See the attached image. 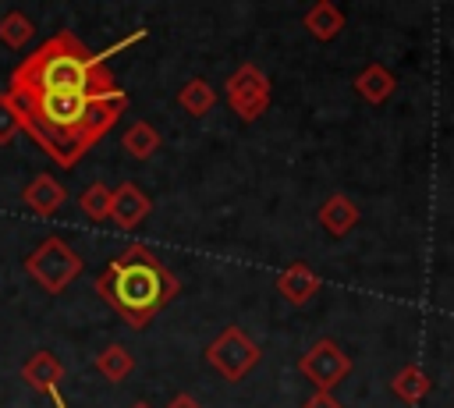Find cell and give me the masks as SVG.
I'll use <instances>...</instances> for the list:
<instances>
[{"mask_svg":"<svg viewBox=\"0 0 454 408\" xmlns=\"http://www.w3.org/2000/svg\"><path fill=\"white\" fill-rule=\"evenodd\" d=\"M21 131L60 167H74L128 110V92H7Z\"/></svg>","mask_w":454,"mask_h":408,"instance_id":"6da1fadb","label":"cell"},{"mask_svg":"<svg viewBox=\"0 0 454 408\" xmlns=\"http://www.w3.org/2000/svg\"><path fill=\"white\" fill-rule=\"evenodd\" d=\"M145 39V28L131 32L128 39L106 46L103 53H92L74 32H57L43 46H35L7 78L4 92H110L117 89L106 60L131 43Z\"/></svg>","mask_w":454,"mask_h":408,"instance_id":"7a4b0ae2","label":"cell"},{"mask_svg":"<svg viewBox=\"0 0 454 408\" xmlns=\"http://www.w3.org/2000/svg\"><path fill=\"white\" fill-rule=\"evenodd\" d=\"M181 284L177 277L160 263V255L142 245L131 241L128 248H121L106 270L96 277V294L131 326L142 330L149 326L174 298H177Z\"/></svg>","mask_w":454,"mask_h":408,"instance_id":"3957f363","label":"cell"},{"mask_svg":"<svg viewBox=\"0 0 454 408\" xmlns=\"http://www.w3.org/2000/svg\"><path fill=\"white\" fill-rule=\"evenodd\" d=\"M85 270V259L64 241V238H46L43 245H35L25 255V273L46 291V294H60L71 280H78Z\"/></svg>","mask_w":454,"mask_h":408,"instance_id":"277c9868","label":"cell"},{"mask_svg":"<svg viewBox=\"0 0 454 408\" xmlns=\"http://www.w3.org/2000/svg\"><path fill=\"white\" fill-rule=\"evenodd\" d=\"M262 358V348L241 330V326H227L220 330L209 344H206V362L227 380V383H241Z\"/></svg>","mask_w":454,"mask_h":408,"instance_id":"5b68a950","label":"cell"},{"mask_svg":"<svg viewBox=\"0 0 454 408\" xmlns=\"http://www.w3.org/2000/svg\"><path fill=\"white\" fill-rule=\"evenodd\" d=\"M223 92H227V106H231L241 121H259V117L270 110V99H273V85H270L266 71L255 67V64H248V60L238 64V67L227 75Z\"/></svg>","mask_w":454,"mask_h":408,"instance_id":"8992f818","label":"cell"},{"mask_svg":"<svg viewBox=\"0 0 454 408\" xmlns=\"http://www.w3.org/2000/svg\"><path fill=\"white\" fill-rule=\"evenodd\" d=\"M298 369H301V376H305L316 390H333V387L351 373V358L326 337V341H316V344L298 358Z\"/></svg>","mask_w":454,"mask_h":408,"instance_id":"52a82bcc","label":"cell"},{"mask_svg":"<svg viewBox=\"0 0 454 408\" xmlns=\"http://www.w3.org/2000/svg\"><path fill=\"white\" fill-rule=\"evenodd\" d=\"M149 213H153V199H149L135 181H124V184L114 188V195H110V220H114L117 227L131 231V227H138Z\"/></svg>","mask_w":454,"mask_h":408,"instance_id":"ba28073f","label":"cell"},{"mask_svg":"<svg viewBox=\"0 0 454 408\" xmlns=\"http://www.w3.org/2000/svg\"><path fill=\"white\" fill-rule=\"evenodd\" d=\"M64 202H67V192L53 174H35L21 188V206L28 213H35V216H53V213H60Z\"/></svg>","mask_w":454,"mask_h":408,"instance_id":"9c48e42d","label":"cell"},{"mask_svg":"<svg viewBox=\"0 0 454 408\" xmlns=\"http://www.w3.org/2000/svg\"><path fill=\"white\" fill-rule=\"evenodd\" d=\"M64 376H67L64 362H60L53 351H46V348L32 351V355L21 362V380H25L32 390H43V394H53V390H60Z\"/></svg>","mask_w":454,"mask_h":408,"instance_id":"30bf717a","label":"cell"},{"mask_svg":"<svg viewBox=\"0 0 454 408\" xmlns=\"http://www.w3.org/2000/svg\"><path fill=\"white\" fill-rule=\"evenodd\" d=\"M358 206H355V199L351 195H344V192H333V195H326L323 199V206L316 209V220H319V227H326V234L330 238H344L355 224H358Z\"/></svg>","mask_w":454,"mask_h":408,"instance_id":"8fae6325","label":"cell"},{"mask_svg":"<svg viewBox=\"0 0 454 408\" xmlns=\"http://www.w3.org/2000/svg\"><path fill=\"white\" fill-rule=\"evenodd\" d=\"M277 291L291 302V305H305L316 298L319 291V273L309 266V263H291L280 277H277Z\"/></svg>","mask_w":454,"mask_h":408,"instance_id":"7c38bea8","label":"cell"},{"mask_svg":"<svg viewBox=\"0 0 454 408\" xmlns=\"http://www.w3.org/2000/svg\"><path fill=\"white\" fill-rule=\"evenodd\" d=\"M301 25H305V32H309L316 43H330V39H337V35L344 32V14H340L337 4L319 0V4H312V7L305 11Z\"/></svg>","mask_w":454,"mask_h":408,"instance_id":"4fadbf2b","label":"cell"},{"mask_svg":"<svg viewBox=\"0 0 454 408\" xmlns=\"http://www.w3.org/2000/svg\"><path fill=\"white\" fill-rule=\"evenodd\" d=\"M394 89H397V78H394L390 67H383V64H369V67H362V71L355 75V92H358L365 103H372V106L387 103V99L394 96Z\"/></svg>","mask_w":454,"mask_h":408,"instance_id":"5bb4252c","label":"cell"},{"mask_svg":"<svg viewBox=\"0 0 454 408\" xmlns=\"http://www.w3.org/2000/svg\"><path fill=\"white\" fill-rule=\"evenodd\" d=\"M177 106L192 117H206L213 106H216V89L206 82V78H188L181 89H177Z\"/></svg>","mask_w":454,"mask_h":408,"instance_id":"9a60e30c","label":"cell"},{"mask_svg":"<svg viewBox=\"0 0 454 408\" xmlns=\"http://www.w3.org/2000/svg\"><path fill=\"white\" fill-rule=\"evenodd\" d=\"M160 131L149 124V121H135V124H128V131L121 135V145H124V153L131 156V160H149V156H156V149H160Z\"/></svg>","mask_w":454,"mask_h":408,"instance_id":"2e32d148","label":"cell"},{"mask_svg":"<svg viewBox=\"0 0 454 408\" xmlns=\"http://www.w3.org/2000/svg\"><path fill=\"white\" fill-rule=\"evenodd\" d=\"M429 376L419 369V365H401L397 369V376L390 380V394L397 397V401H404V404H419L426 394H429Z\"/></svg>","mask_w":454,"mask_h":408,"instance_id":"e0dca14e","label":"cell"},{"mask_svg":"<svg viewBox=\"0 0 454 408\" xmlns=\"http://www.w3.org/2000/svg\"><path fill=\"white\" fill-rule=\"evenodd\" d=\"M92 365L99 369V376H103V380L121 383V380H128V376H131L135 358H131V351H128L124 344H106V348L92 358Z\"/></svg>","mask_w":454,"mask_h":408,"instance_id":"ac0fdd59","label":"cell"},{"mask_svg":"<svg viewBox=\"0 0 454 408\" xmlns=\"http://www.w3.org/2000/svg\"><path fill=\"white\" fill-rule=\"evenodd\" d=\"M32 35H35V25H32V18L25 11H7L0 18V43L7 50H21Z\"/></svg>","mask_w":454,"mask_h":408,"instance_id":"d6986e66","label":"cell"},{"mask_svg":"<svg viewBox=\"0 0 454 408\" xmlns=\"http://www.w3.org/2000/svg\"><path fill=\"white\" fill-rule=\"evenodd\" d=\"M110 195H114V188H106L103 181H92L82 195H78V206H82V213L89 216V220H110Z\"/></svg>","mask_w":454,"mask_h":408,"instance_id":"ffe728a7","label":"cell"},{"mask_svg":"<svg viewBox=\"0 0 454 408\" xmlns=\"http://www.w3.org/2000/svg\"><path fill=\"white\" fill-rule=\"evenodd\" d=\"M18 131H21L18 106L11 103V96H7V92H0V145H11Z\"/></svg>","mask_w":454,"mask_h":408,"instance_id":"44dd1931","label":"cell"},{"mask_svg":"<svg viewBox=\"0 0 454 408\" xmlns=\"http://www.w3.org/2000/svg\"><path fill=\"white\" fill-rule=\"evenodd\" d=\"M301 408H344V404L333 397V390H316L312 397L301 401Z\"/></svg>","mask_w":454,"mask_h":408,"instance_id":"7402d4cb","label":"cell"},{"mask_svg":"<svg viewBox=\"0 0 454 408\" xmlns=\"http://www.w3.org/2000/svg\"><path fill=\"white\" fill-rule=\"evenodd\" d=\"M167 408H202V404H199V401H195L192 394H177V397H174V401H170Z\"/></svg>","mask_w":454,"mask_h":408,"instance_id":"603a6c76","label":"cell"},{"mask_svg":"<svg viewBox=\"0 0 454 408\" xmlns=\"http://www.w3.org/2000/svg\"><path fill=\"white\" fill-rule=\"evenodd\" d=\"M50 397H53V404H57V408H67V404H64V397H60V390H53Z\"/></svg>","mask_w":454,"mask_h":408,"instance_id":"cb8c5ba5","label":"cell"},{"mask_svg":"<svg viewBox=\"0 0 454 408\" xmlns=\"http://www.w3.org/2000/svg\"><path fill=\"white\" fill-rule=\"evenodd\" d=\"M131 408H149V404H131Z\"/></svg>","mask_w":454,"mask_h":408,"instance_id":"d4e9b609","label":"cell"}]
</instances>
